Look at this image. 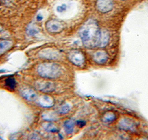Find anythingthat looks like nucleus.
<instances>
[{
  "mask_svg": "<svg viewBox=\"0 0 148 140\" xmlns=\"http://www.w3.org/2000/svg\"><path fill=\"white\" fill-rule=\"evenodd\" d=\"M101 31L97 23L94 20L85 22L80 30V35L84 45L89 49L98 46Z\"/></svg>",
  "mask_w": 148,
  "mask_h": 140,
  "instance_id": "1",
  "label": "nucleus"
},
{
  "mask_svg": "<svg viewBox=\"0 0 148 140\" xmlns=\"http://www.w3.org/2000/svg\"><path fill=\"white\" fill-rule=\"evenodd\" d=\"M37 72L43 78L55 79L59 78L62 74V69L58 64L44 63L38 66Z\"/></svg>",
  "mask_w": 148,
  "mask_h": 140,
  "instance_id": "2",
  "label": "nucleus"
},
{
  "mask_svg": "<svg viewBox=\"0 0 148 140\" xmlns=\"http://www.w3.org/2000/svg\"><path fill=\"white\" fill-rule=\"evenodd\" d=\"M46 29L50 33H59L65 29V23L62 21L53 19L46 23Z\"/></svg>",
  "mask_w": 148,
  "mask_h": 140,
  "instance_id": "3",
  "label": "nucleus"
},
{
  "mask_svg": "<svg viewBox=\"0 0 148 140\" xmlns=\"http://www.w3.org/2000/svg\"><path fill=\"white\" fill-rule=\"evenodd\" d=\"M67 57L69 60L76 66H82L85 61L83 53L77 50H74L69 52Z\"/></svg>",
  "mask_w": 148,
  "mask_h": 140,
  "instance_id": "4",
  "label": "nucleus"
},
{
  "mask_svg": "<svg viewBox=\"0 0 148 140\" xmlns=\"http://www.w3.org/2000/svg\"><path fill=\"white\" fill-rule=\"evenodd\" d=\"M97 8L102 13H107L113 8V0H97Z\"/></svg>",
  "mask_w": 148,
  "mask_h": 140,
  "instance_id": "5",
  "label": "nucleus"
},
{
  "mask_svg": "<svg viewBox=\"0 0 148 140\" xmlns=\"http://www.w3.org/2000/svg\"><path fill=\"white\" fill-rule=\"evenodd\" d=\"M35 87L38 90L44 93H50L55 89L54 83L50 81H37L35 83Z\"/></svg>",
  "mask_w": 148,
  "mask_h": 140,
  "instance_id": "6",
  "label": "nucleus"
},
{
  "mask_svg": "<svg viewBox=\"0 0 148 140\" xmlns=\"http://www.w3.org/2000/svg\"><path fill=\"white\" fill-rule=\"evenodd\" d=\"M21 95L27 101L31 102H35L37 99L36 93L31 89L28 87H25L20 90Z\"/></svg>",
  "mask_w": 148,
  "mask_h": 140,
  "instance_id": "7",
  "label": "nucleus"
},
{
  "mask_svg": "<svg viewBox=\"0 0 148 140\" xmlns=\"http://www.w3.org/2000/svg\"><path fill=\"white\" fill-rule=\"evenodd\" d=\"M39 55L40 57L47 59L55 60L59 58L60 54L58 51L52 50L50 49H43L39 52Z\"/></svg>",
  "mask_w": 148,
  "mask_h": 140,
  "instance_id": "8",
  "label": "nucleus"
},
{
  "mask_svg": "<svg viewBox=\"0 0 148 140\" xmlns=\"http://www.w3.org/2000/svg\"><path fill=\"white\" fill-rule=\"evenodd\" d=\"M40 106L44 108H50L54 104V101L53 98L50 96H41L40 98H37L36 101Z\"/></svg>",
  "mask_w": 148,
  "mask_h": 140,
  "instance_id": "9",
  "label": "nucleus"
},
{
  "mask_svg": "<svg viewBox=\"0 0 148 140\" xmlns=\"http://www.w3.org/2000/svg\"><path fill=\"white\" fill-rule=\"evenodd\" d=\"M93 59L98 64H105L108 60V54L105 51H97L93 55Z\"/></svg>",
  "mask_w": 148,
  "mask_h": 140,
  "instance_id": "10",
  "label": "nucleus"
},
{
  "mask_svg": "<svg viewBox=\"0 0 148 140\" xmlns=\"http://www.w3.org/2000/svg\"><path fill=\"white\" fill-rule=\"evenodd\" d=\"M134 124L133 122L127 119H123L119 123V127L125 131H132L134 130Z\"/></svg>",
  "mask_w": 148,
  "mask_h": 140,
  "instance_id": "11",
  "label": "nucleus"
},
{
  "mask_svg": "<svg viewBox=\"0 0 148 140\" xmlns=\"http://www.w3.org/2000/svg\"><path fill=\"white\" fill-rule=\"evenodd\" d=\"M109 40V32L106 30L101 31V37H100V39L99 43L98 45V47H100V48L105 47L108 44Z\"/></svg>",
  "mask_w": 148,
  "mask_h": 140,
  "instance_id": "12",
  "label": "nucleus"
},
{
  "mask_svg": "<svg viewBox=\"0 0 148 140\" xmlns=\"http://www.w3.org/2000/svg\"><path fill=\"white\" fill-rule=\"evenodd\" d=\"M12 46V43L9 40H0V55L8 51Z\"/></svg>",
  "mask_w": 148,
  "mask_h": 140,
  "instance_id": "13",
  "label": "nucleus"
},
{
  "mask_svg": "<svg viewBox=\"0 0 148 140\" xmlns=\"http://www.w3.org/2000/svg\"><path fill=\"white\" fill-rule=\"evenodd\" d=\"M64 128L67 134H71L74 131V122L71 119H67L64 123Z\"/></svg>",
  "mask_w": 148,
  "mask_h": 140,
  "instance_id": "14",
  "label": "nucleus"
},
{
  "mask_svg": "<svg viewBox=\"0 0 148 140\" xmlns=\"http://www.w3.org/2000/svg\"><path fill=\"white\" fill-rule=\"evenodd\" d=\"M43 127L45 130L50 132L55 133L58 132V129L52 123L46 122L43 124Z\"/></svg>",
  "mask_w": 148,
  "mask_h": 140,
  "instance_id": "15",
  "label": "nucleus"
},
{
  "mask_svg": "<svg viewBox=\"0 0 148 140\" xmlns=\"http://www.w3.org/2000/svg\"><path fill=\"white\" fill-rule=\"evenodd\" d=\"M5 85L12 90L14 89L16 85V81L14 78L8 77L5 80Z\"/></svg>",
  "mask_w": 148,
  "mask_h": 140,
  "instance_id": "16",
  "label": "nucleus"
},
{
  "mask_svg": "<svg viewBox=\"0 0 148 140\" xmlns=\"http://www.w3.org/2000/svg\"><path fill=\"white\" fill-rule=\"evenodd\" d=\"M38 32H39L38 29L33 25H30V26H29L27 29V34L31 36L35 35Z\"/></svg>",
  "mask_w": 148,
  "mask_h": 140,
  "instance_id": "17",
  "label": "nucleus"
},
{
  "mask_svg": "<svg viewBox=\"0 0 148 140\" xmlns=\"http://www.w3.org/2000/svg\"><path fill=\"white\" fill-rule=\"evenodd\" d=\"M104 118L105 122H110L115 119L116 116L112 113H107L104 115Z\"/></svg>",
  "mask_w": 148,
  "mask_h": 140,
  "instance_id": "18",
  "label": "nucleus"
},
{
  "mask_svg": "<svg viewBox=\"0 0 148 140\" xmlns=\"http://www.w3.org/2000/svg\"><path fill=\"white\" fill-rule=\"evenodd\" d=\"M70 110V106L68 104H65L60 108L59 112L60 114H66L67 113H69Z\"/></svg>",
  "mask_w": 148,
  "mask_h": 140,
  "instance_id": "19",
  "label": "nucleus"
},
{
  "mask_svg": "<svg viewBox=\"0 0 148 140\" xmlns=\"http://www.w3.org/2000/svg\"><path fill=\"white\" fill-rule=\"evenodd\" d=\"M66 8L67 6L66 5H62L57 7V11L60 13H61L65 11L66 10Z\"/></svg>",
  "mask_w": 148,
  "mask_h": 140,
  "instance_id": "20",
  "label": "nucleus"
},
{
  "mask_svg": "<svg viewBox=\"0 0 148 140\" xmlns=\"http://www.w3.org/2000/svg\"><path fill=\"white\" fill-rule=\"evenodd\" d=\"M76 125L79 127H82L86 125V122L83 120H79L76 121Z\"/></svg>",
  "mask_w": 148,
  "mask_h": 140,
  "instance_id": "21",
  "label": "nucleus"
},
{
  "mask_svg": "<svg viewBox=\"0 0 148 140\" xmlns=\"http://www.w3.org/2000/svg\"><path fill=\"white\" fill-rule=\"evenodd\" d=\"M42 19H43V17H42V15H41V14H38V15H37V20L38 21H41Z\"/></svg>",
  "mask_w": 148,
  "mask_h": 140,
  "instance_id": "22",
  "label": "nucleus"
},
{
  "mask_svg": "<svg viewBox=\"0 0 148 140\" xmlns=\"http://www.w3.org/2000/svg\"><path fill=\"white\" fill-rule=\"evenodd\" d=\"M5 72V70L1 69V70H0V74H1V73H4Z\"/></svg>",
  "mask_w": 148,
  "mask_h": 140,
  "instance_id": "23",
  "label": "nucleus"
},
{
  "mask_svg": "<svg viewBox=\"0 0 148 140\" xmlns=\"http://www.w3.org/2000/svg\"><path fill=\"white\" fill-rule=\"evenodd\" d=\"M1 30H2V28H1V26H0V31H1Z\"/></svg>",
  "mask_w": 148,
  "mask_h": 140,
  "instance_id": "24",
  "label": "nucleus"
}]
</instances>
